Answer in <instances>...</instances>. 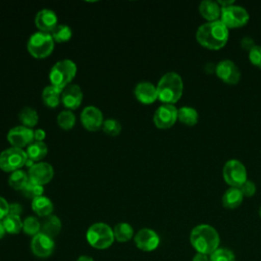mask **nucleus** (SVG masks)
Instances as JSON below:
<instances>
[{
    "instance_id": "1",
    "label": "nucleus",
    "mask_w": 261,
    "mask_h": 261,
    "mask_svg": "<svg viewBox=\"0 0 261 261\" xmlns=\"http://www.w3.org/2000/svg\"><path fill=\"white\" fill-rule=\"evenodd\" d=\"M228 29L219 20L207 21L201 24L196 32L197 42L209 50H220L228 41Z\"/></svg>"
},
{
    "instance_id": "2",
    "label": "nucleus",
    "mask_w": 261,
    "mask_h": 261,
    "mask_svg": "<svg viewBox=\"0 0 261 261\" xmlns=\"http://www.w3.org/2000/svg\"><path fill=\"white\" fill-rule=\"evenodd\" d=\"M190 242L198 253L211 255L219 248L220 237L213 226L209 224H199L192 229Z\"/></svg>"
},
{
    "instance_id": "3",
    "label": "nucleus",
    "mask_w": 261,
    "mask_h": 261,
    "mask_svg": "<svg viewBox=\"0 0 261 261\" xmlns=\"http://www.w3.org/2000/svg\"><path fill=\"white\" fill-rule=\"evenodd\" d=\"M156 88L158 99L164 104L173 105L182 95L184 83L178 73L170 71L161 76Z\"/></svg>"
},
{
    "instance_id": "4",
    "label": "nucleus",
    "mask_w": 261,
    "mask_h": 261,
    "mask_svg": "<svg viewBox=\"0 0 261 261\" xmlns=\"http://www.w3.org/2000/svg\"><path fill=\"white\" fill-rule=\"evenodd\" d=\"M76 74V65L69 59H63L56 62L49 73V80L51 85L63 90L70 85V82Z\"/></svg>"
},
{
    "instance_id": "5",
    "label": "nucleus",
    "mask_w": 261,
    "mask_h": 261,
    "mask_svg": "<svg viewBox=\"0 0 261 261\" xmlns=\"http://www.w3.org/2000/svg\"><path fill=\"white\" fill-rule=\"evenodd\" d=\"M88 243L95 249H107L114 242L113 229L106 223L97 222L92 224L86 233Z\"/></svg>"
},
{
    "instance_id": "6",
    "label": "nucleus",
    "mask_w": 261,
    "mask_h": 261,
    "mask_svg": "<svg viewBox=\"0 0 261 261\" xmlns=\"http://www.w3.org/2000/svg\"><path fill=\"white\" fill-rule=\"evenodd\" d=\"M54 49V40L50 33L36 32L28 41V51L35 58H46Z\"/></svg>"
},
{
    "instance_id": "7",
    "label": "nucleus",
    "mask_w": 261,
    "mask_h": 261,
    "mask_svg": "<svg viewBox=\"0 0 261 261\" xmlns=\"http://www.w3.org/2000/svg\"><path fill=\"white\" fill-rule=\"evenodd\" d=\"M222 175L224 181L232 188H240L246 180H248L245 165L237 159H230L225 162L222 169Z\"/></svg>"
},
{
    "instance_id": "8",
    "label": "nucleus",
    "mask_w": 261,
    "mask_h": 261,
    "mask_svg": "<svg viewBox=\"0 0 261 261\" xmlns=\"http://www.w3.org/2000/svg\"><path fill=\"white\" fill-rule=\"evenodd\" d=\"M27 160L28 156L23 149L11 147L0 153V168L6 172H13L24 166Z\"/></svg>"
},
{
    "instance_id": "9",
    "label": "nucleus",
    "mask_w": 261,
    "mask_h": 261,
    "mask_svg": "<svg viewBox=\"0 0 261 261\" xmlns=\"http://www.w3.org/2000/svg\"><path fill=\"white\" fill-rule=\"evenodd\" d=\"M250 19V15L246 8L232 4L228 7L221 8L220 20L227 29H238L246 25Z\"/></svg>"
},
{
    "instance_id": "10",
    "label": "nucleus",
    "mask_w": 261,
    "mask_h": 261,
    "mask_svg": "<svg viewBox=\"0 0 261 261\" xmlns=\"http://www.w3.org/2000/svg\"><path fill=\"white\" fill-rule=\"evenodd\" d=\"M177 120V108L171 104L159 106L153 115L154 124L161 129H166L174 125Z\"/></svg>"
},
{
    "instance_id": "11",
    "label": "nucleus",
    "mask_w": 261,
    "mask_h": 261,
    "mask_svg": "<svg viewBox=\"0 0 261 261\" xmlns=\"http://www.w3.org/2000/svg\"><path fill=\"white\" fill-rule=\"evenodd\" d=\"M215 74L227 85H237L241 80V70L238 65L228 59L221 60L216 64Z\"/></svg>"
},
{
    "instance_id": "12",
    "label": "nucleus",
    "mask_w": 261,
    "mask_h": 261,
    "mask_svg": "<svg viewBox=\"0 0 261 261\" xmlns=\"http://www.w3.org/2000/svg\"><path fill=\"white\" fill-rule=\"evenodd\" d=\"M7 140L12 147L23 149L34 142V129L23 125L12 127L7 134Z\"/></svg>"
},
{
    "instance_id": "13",
    "label": "nucleus",
    "mask_w": 261,
    "mask_h": 261,
    "mask_svg": "<svg viewBox=\"0 0 261 261\" xmlns=\"http://www.w3.org/2000/svg\"><path fill=\"white\" fill-rule=\"evenodd\" d=\"M81 121L84 127L90 132H96L103 125L102 111L95 106H87L81 113Z\"/></svg>"
},
{
    "instance_id": "14",
    "label": "nucleus",
    "mask_w": 261,
    "mask_h": 261,
    "mask_svg": "<svg viewBox=\"0 0 261 261\" xmlns=\"http://www.w3.org/2000/svg\"><path fill=\"white\" fill-rule=\"evenodd\" d=\"M159 243V236L150 228H142L135 236V244L137 248L144 252L154 251L158 247Z\"/></svg>"
},
{
    "instance_id": "15",
    "label": "nucleus",
    "mask_w": 261,
    "mask_h": 261,
    "mask_svg": "<svg viewBox=\"0 0 261 261\" xmlns=\"http://www.w3.org/2000/svg\"><path fill=\"white\" fill-rule=\"evenodd\" d=\"M29 179L40 186L48 184L54 176L53 167L47 162L35 163L29 169Z\"/></svg>"
},
{
    "instance_id": "16",
    "label": "nucleus",
    "mask_w": 261,
    "mask_h": 261,
    "mask_svg": "<svg viewBox=\"0 0 261 261\" xmlns=\"http://www.w3.org/2000/svg\"><path fill=\"white\" fill-rule=\"evenodd\" d=\"M54 241L52 238L39 232L33 237L31 242V249L35 256L40 258H46L53 253Z\"/></svg>"
},
{
    "instance_id": "17",
    "label": "nucleus",
    "mask_w": 261,
    "mask_h": 261,
    "mask_svg": "<svg viewBox=\"0 0 261 261\" xmlns=\"http://www.w3.org/2000/svg\"><path fill=\"white\" fill-rule=\"evenodd\" d=\"M83 101V92L77 85H69L62 90L61 102L67 110H74L80 107Z\"/></svg>"
},
{
    "instance_id": "18",
    "label": "nucleus",
    "mask_w": 261,
    "mask_h": 261,
    "mask_svg": "<svg viewBox=\"0 0 261 261\" xmlns=\"http://www.w3.org/2000/svg\"><path fill=\"white\" fill-rule=\"evenodd\" d=\"M57 21L58 19L55 12L47 8L40 10L35 17V24L40 30V32H45L50 34L58 25Z\"/></svg>"
},
{
    "instance_id": "19",
    "label": "nucleus",
    "mask_w": 261,
    "mask_h": 261,
    "mask_svg": "<svg viewBox=\"0 0 261 261\" xmlns=\"http://www.w3.org/2000/svg\"><path fill=\"white\" fill-rule=\"evenodd\" d=\"M136 98L143 104H152L158 99L157 88L149 82L139 83L134 90Z\"/></svg>"
},
{
    "instance_id": "20",
    "label": "nucleus",
    "mask_w": 261,
    "mask_h": 261,
    "mask_svg": "<svg viewBox=\"0 0 261 261\" xmlns=\"http://www.w3.org/2000/svg\"><path fill=\"white\" fill-rule=\"evenodd\" d=\"M199 12L201 16L207 21H215L220 19L221 7L217 1L204 0L199 5Z\"/></svg>"
},
{
    "instance_id": "21",
    "label": "nucleus",
    "mask_w": 261,
    "mask_h": 261,
    "mask_svg": "<svg viewBox=\"0 0 261 261\" xmlns=\"http://www.w3.org/2000/svg\"><path fill=\"white\" fill-rule=\"evenodd\" d=\"M244 196L239 188H228L222 196V205L227 209H236L243 202Z\"/></svg>"
},
{
    "instance_id": "22",
    "label": "nucleus",
    "mask_w": 261,
    "mask_h": 261,
    "mask_svg": "<svg viewBox=\"0 0 261 261\" xmlns=\"http://www.w3.org/2000/svg\"><path fill=\"white\" fill-rule=\"evenodd\" d=\"M32 209L37 215L41 217H47L52 214L54 207L52 201L49 198L41 196L32 200Z\"/></svg>"
},
{
    "instance_id": "23",
    "label": "nucleus",
    "mask_w": 261,
    "mask_h": 261,
    "mask_svg": "<svg viewBox=\"0 0 261 261\" xmlns=\"http://www.w3.org/2000/svg\"><path fill=\"white\" fill-rule=\"evenodd\" d=\"M61 90L52 85L45 87L42 92V99L44 104L50 108L57 107L61 102Z\"/></svg>"
},
{
    "instance_id": "24",
    "label": "nucleus",
    "mask_w": 261,
    "mask_h": 261,
    "mask_svg": "<svg viewBox=\"0 0 261 261\" xmlns=\"http://www.w3.org/2000/svg\"><path fill=\"white\" fill-rule=\"evenodd\" d=\"M61 230V221L56 215H49L46 219L41 223V232L50 237H56Z\"/></svg>"
},
{
    "instance_id": "25",
    "label": "nucleus",
    "mask_w": 261,
    "mask_h": 261,
    "mask_svg": "<svg viewBox=\"0 0 261 261\" xmlns=\"http://www.w3.org/2000/svg\"><path fill=\"white\" fill-rule=\"evenodd\" d=\"M177 120L188 126L196 125L199 120L198 111L193 107L182 106L177 109Z\"/></svg>"
},
{
    "instance_id": "26",
    "label": "nucleus",
    "mask_w": 261,
    "mask_h": 261,
    "mask_svg": "<svg viewBox=\"0 0 261 261\" xmlns=\"http://www.w3.org/2000/svg\"><path fill=\"white\" fill-rule=\"evenodd\" d=\"M27 156L29 159L35 161L42 160L48 153L47 145L44 142H33L27 147L25 150Z\"/></svg>"
},
{
    "instance_id": "27",
    "label": "nucleus",
    "mask_w": 261,
    "mask_h": 261,
    "mask_svg": "<svg viewBox=\"0 0 261 261\" xmlns=\"http://www.w3.org/2000/svg\"><path fill=\"white\" fill-rule=\"evenodd\" d=\"M18 117H19V120L22 123V125L30 127V128L34 127L38 123V120H39L38 112L34 108L29 107V106H25L20 110Z\"/></svg>"
},
{
    "instance_id": "28",
    "label": "nucleus",
    "mask_w": 261,
    "mask_h": 261,
    "mask_svg": "<svg viewBox=\"0 0 261 261\" xmlns=\"http://www.w3.org/2000/svg\"><path fill=\"white\" fill-rule=\"evenodd\" d=\"M113 234L117 242L125 243L134 237V229L128 223L120 222L114 226Z\"/></svg>"
},
{
    "instance_id": "29",
    "label": "nucleus",
    "mask_w": 261,
    "mask_h": 261,
    "mask_svg": "<svg viewBox=\"0 0 261 261\" xmlns=\"http://www.w3.org/2000/svg\"><path fill=\"white\" fill-rule=\"evenodd\" d=\"M2 222H3L6 232H8V233L15 234V233H18L22 229L23 221L20 219V216H18V215L7 214L2 219Z\"/></svg>"
},
{
    "instance_id": "30",
    "label": "nucleus",
    "mask_w": 261,
    "mask_h": 261,
    "mask_svg": "<svg viewBox=\"0 0 261 261\" xmlns=\"http://www.w3.org/2000/svg\"><path fill=\"white\" fill-rule=\"evenodd\" d=\"M29 180H30L29 174L25 171L19 169L11 172L8 179V184L12 189L21 191L25 187V185L29 182Z\"/></svg>"
},
{
    "instance_id": "31",
    "label": "nucleus",
    "mask_w": 261,
    "mask_h": 261,
    "mask_svg": "<svg viewBox=\"0 0 261 261\" xmlns=\"http://www.w3.org/2000/svg\"><path fill=\"white\" fill-rule=\"evenodd\" d=\"M57 123L64 130H69L75 124V115L71 110H63L57 116Z\"/></svg>"
},
{
    "instance_id": "32",
    "label": "nucleus",
    "mask_w": 261,
    "mask_h": 261,
    "mask_svg": "<svg viewBox=\"0 0 261 261\" xmlns=\"http://www.w3.org/2000/svg\"><path fill=\"white\" fill-rule=\"evenodd\" d=\"M71 35H72L71 29L66 24H58L51 33V36L54 42H57V43L67 42L68 40H70Z\"/></svg>"
},
{
    "instance_id": "33",
    "label": "nucleus",
    "mask_w": 261,
    "mask_h": 261,
    "mask_svg": "<svg viewBox=\"0 0 261 261\" xmlns=\"http://www.w3.org/2000/svg\"><path fill=\"white\" fill-rule=\"evenodd\" d=\"M22 230L32 237L41 232V222L34 216H29L23 220Z\"/></svg>"
},
{
    "instance_id": "34",
    "label": "nucleus",
    "mask_w": 261,
    "mask_h": 261,
    "mask_svg": "<svg viewBox=\"0 0 261 261\" xmlns=\"http://www.w3.org/2000/svg\"><path fill=\"white\" fill-rule=\"evenodd\" d=\"M21 193L25 198L34 200L38 197L43 196L44 188H43V186H40L38 184H35V182L29 180V182L25 185V187L21 190Z\"/></svg>"
},
{
    "instance_id": "35",
    "label": "nucleus",
    "mask_w": 261,
    "mask_h": 261,
    "mask_svg": "<svg viewBox=\"0 0 261 261\" xmlns=\"http://www.w3.org/2000/svg\"><path fill=\"white\" fill-rule=\"evenodd\" d=\"M209 259L210 261H236V256L226 248H218L210 255Z\"/></svg>"
},
{
    "instance_id": "36",
    "label": "nucleus",
    "mask_w": 261,
    "mask_h": 261,
    "mask_svg": "<svg viewBox=\"0 0 261 261\" xmlns=\"http://www.w3.org/2000/svg\"><path fill=\"white\" fill-rule=\"evenodd\" d=\"M102 129L105 134H107L109 136H112V137H115V136L120 134L121 124L116 119H112V118L111 119H106L103 122Z\"/></svg>"
},
{
    "instance_id": "37",
    "label": "nucleus",
    "mask_w": 261,
    "mask_h": 261,
    "mask_svg": "<svg viewBox=\"0 0 261 261\" xmlns=\"http://www.w3.org/2000/svg\"><path fill=\"white\" fill-rule=\"evenodd\" d=\"M249 60L254 66L261 69V46L256 45L249 51Z\"/></svg>"
},
{
    "instance_id": "38",
    "label": "nucleus",
    "mask_w": 261,
    "mask_h": 261,
    "mask_svg": "<svg viewBox=\"0 0 261 261\" xmlns=\"http://www.w3.org/2000/svg\"><path fill=\"white\" fill-rule=\"evenodd\" d=\"M239 189H240L241 193L243 194V196L247 197V198L253 197L256 193V185L249 179L246 180Z\"/></svg>"
},
{
    "instance_id": "39",
    "label": "nucleus",
    "mask_w": 261,
    "mask_h": 261,
    "mask_svg": "<svg viewBox=\"0 0 261 261\" xmlns=\"http://www.w3.org/2000/svg\"><path fill=\"white\" fill-rule=\"evenodd\" d=\"M256 45H255V42H254V39L249 37V36H245L242 38L241 40V47L244 49V50H247V51H250L252 48H254Z\"/></svg>"
},
{
    "instance_id": "40",
    "label": "nucleus",
    "mask_w": 261,
    "mask_h": 261,
    "mask_svg": "<svg viewBox=\"0 0 261 261\" xmlns=\"http://www.w3.org/2000/svg\"><path fill=\"white\" fill-rule=\"evenodd\" d=\"M9 209V203L0 196V220H2L7 214Z\"/></svg>"
},
{
    "instance_id": "41",
    "label": "nucleus",
    "mask_w": 261,
    "mask_h": 261,
    "mask_svg": "<svg viewBox=\"0 0 261 261\" xmlns=\"http://www.w3.org/2000/svg\"><path fill=\"white\" fill-rule=\"evenodd\" d=\"M22 212V207L18 203H10L9 204V209H8V214H13V215H20Z\"/></svg>"
},
{
    "instance_id": "42",
    "label": "nucleus",
    "mask_w": 261,
    "mask_h": 261,
    "mask_svg": "<svg viewBox=\"0 0 261 261\" xmlns=\"http://www.w3.org/2000/svg\"><path fill=\"white\" fill-rule=\"evenodd\" d=\"M46 137V133L42 128L34 129V141L35 142H43Z\"/></svg>"
},
{
    "instance_id": "43",
    "label": "nucleus",
    "mask_w": 261,
    "mask_h": 261,
    "mask_svg": "<svg viewBox=\"0 0 261 261\" xmlns=\"http://www.w3.org/2000/svg\"><path fill=\"white\" fill-rule=\"evenodd\" d=\"M215 69H216V64L215 63H212V62H208L204 65V71L207 73V74H210L212 72H215Z\"/></svg>"
},
{
    "instance_id": "44",
    "label": "nucleus",
    "mask_w": 261,
    "mask_h": 261,
    "mask_svg": "<svg viewBox=\"0 0 261 261\" xmlns=\"http://www.w3.org/2000/svg\"><path fill=\"white\" fill-rule=\"evenodd\" d=\"M192 261H210L209 257L205 254H202V253H197L194 257H193V260Z\"/></svg>"
},
{
    "instance_id": "45",
    "label": "nucleus",
    "mask_w": 261,
    "mask_h": 261,
    "mask_svg": "<svg viewBox=\"0 0 261 261\" xmlns=\"http://www.w3.org/2000/svg\"><path fill=\"white\" fill-rule=\"evenodd\" d=\"M217 3L219 4V6L221 8H224V7H228L232 4H234V1H232V0H229V1L228 0H218Z\"/></svg>"
},
{
    "instance_id": "46",
    "label": "nucleus",
    "mask_w": 261,
    "mask_h": 261,
    "mask_svg": "<svg viewBox=\"0 0 261 261\" xmlns=\"http://www.w3.org/2000/svg\"><path fill=\"white\" fill-rule=\"evenodd\" d=\"M76 261H94V259L90 256H86V255H82L77 258Z\"/></svg>"
},
{
    "instance_id": "47",
    "label": "nucleus",
    "mask_w": 261,
    "mask_h": 261,
    "mask_svg": "<svg viewBox=\"0 0 261 261\" xmlns=\"http://www.w3.org/2000/svg\"><path fill=\"white\" fill-rule=\"evenodd\" d=\"M5 233H6V230H5V228H4L3 222L0 220V239H2Z\"/></svg>"
},
{
    "instance_id": "48",
    "label": "nucleus",
    "mask_w": 261,
    "mask_h": 261,
    "mask_svg": "<svg viewBox=\"0 0 261 261\" xmlns=\"http://www.w3.org/2000/svg\"><path fill=\"white\" fill-rule=\"evenodd\" d=\"M34 164H35V163H34V161L28 158V160H27V162H25V166H27V167H29V169H30Z\"/></svg>"
},
{
    "instance_id": "49",
    "label": "nucleus",
    "mask_w": 261,
    "mask_h": 261,
    "mask_svg": "<svg viewBox=\"0 0 261 261\" xmlns=\"http://www.w3.org/2000/svg\"><path fill=\"white\" fill-rule=\"evenodd\" d=\"M258 213H259V216L261 217V206H260V208H259V211H258Z\"/></svg>"
}]
</instances>
